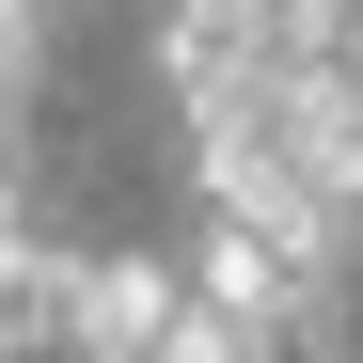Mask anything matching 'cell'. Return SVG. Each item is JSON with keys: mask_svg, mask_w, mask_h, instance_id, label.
<instances>
[{"mask_svg": "<svg viewBox=\"0 0 363 363\" xmlns=\"http://www.w3.org/2000/svg\"><path fill=\"white\" fill-rule=\"evenodd\" d=\"M48 16H64V0H0V111L32 95V64H48Z\"/></svg>", "mask_w": 363, "mask_h": 363, "instance_id": "cell-1", "label": "cell"}]
</instances>
